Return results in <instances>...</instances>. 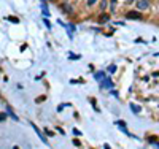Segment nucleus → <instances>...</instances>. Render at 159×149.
<instances>
[{
  "label": "nucleus",
  "mask_w": 159,
  "mask_h": 149,
  "mask_svg": "<svg viewBox=\"0 0 159 149\" xmlns=\"http://www.w3.org/2000/svg\"><path fill=\"white\" fill-rule=\"evenodd\" d=\"M73 144H75V146H81V143H80L78 140H73Z\"/></svg>",
  "instance_id": "17"
},
{
  "label": "nucleus",
  "mask_w": 159,
  "mask_h": 149,
  "mask_svg": "<svg viewBox=\"0 0 159 149\" xmlns=\"http://www.w3.org/2000/svg\"><path fill=\"white\" fill-rule=\"evenodd\" d=\"M135 5L140 11H145L150 7V0H135Z\"/></svg>",
  "instance_id": "1"
},
{
  "label": "nucleus",
  "mask_w": 159,
  "mask_h": 149,
  "mask_svg": "<svg viewBox=\"0 0 159 149\" xmlns=\"http://www.w3.org/2000/svg\"><path fill=\"white\" fill-rule=\"evenodd\" d=\"M104 78H105V73H104V71H99V73H96V79H97L99 83H100Z\"/></svg>",
  "instance_id": "7"
},
{
  "label": "nucleus",
  "mask_w": 159,
  "mask_h": 149,
  "mask_svg": "<svg viewBox=\"0 0 159 149\" xmlns=\"http://www.w3.org/2000/svg\"><path fill=\"white\" fill-rule=\"evenodd\" d=\"M69 59H80V56H76V54H70V56H69Z\"/></svg>",
  "instance_id": "15"
},
{
  "label": "nucleus",
  "mask_w": 159,
  "mask_h": 149,
  "mask_svg": "<svg viewBox=\"0 0 159 149\" xmlns=\"http://www.w3.org/2000/svg\"><path fill=\"white\" fill-rule=\"evenodd\" d=\"M73 133H75V135H76V136H80V135H81V132H80V130H78V129H73Z\"/></svg>",
  "instance_id": "14"
},
{
  "label": "nucleus",
  "mask_w": 159,
  "mask_h": 149,
  "mask_svg": "<svg viewBox=\"0 0 159 149\" xmlns=\"http://www.w3.org/2000/svg\"><path fill=\"white\" fill-rule=\"evenodd\" d=\"M32 127H34V129H35V132H37V135L40 136V140H42V141L45 143V144H48V141H46V138H45V136H43V133L40 132V130H38V127L35 126V124H32Z\"/></svg>",
  "instance_id": "4"
},
{
  "label": "nucleus",
  "mask_w": 159,
  "mask_h": 149,
  "mask_svg": "<svg viewBox=\"0 0 159 149\" xmlns=\"http://www.w3.org/2000/svg\"><path fill=\"white\" fill-rule=\"evenodd\" d=\"M62 10L67 11V13H72V7H70L69 3H64V5H62Z\"/></svg>",
  "instance_id": "8"
},
{
  "label": "nucleus",
  "mask_w": 159,
  "mask_h": 149,
  "mask_svg": "<svg viewBox=\"0 0 159 149\" xmlns=\"http://www.w3.org/2000/svg\"><path fill=\"white\" fill-rule=\"evenodd\" d=\"M100 8H102V10H105V8H107V0H104V2H102Z\"/></svg>",
  "instance_id": "13"
},
{
  "label": "nucleus",
  "mask_w": 159,
  "mask_h": 149,
  "mask_svg": "<svg viewBox=\"0 0 159 149\" xmlns=\"http://www.w3.org/2000/svg\"><path fill=\"white\" fill-rule=\"evenodd\" d=\"M110 21V16L108 14H102V16H99V24H105Z\"/></svg>",
  "instance_id": "5"
},
{
  "label": "nucleus",
  "mask_w": 159,
  "mask_h": 149,
  "mask_svg": "<svg viewBox=\"0 0 159 149\" xmlns=\"http://www.w3.org/2000/svg\"><path fill=\"white\" fill-rule=\"evenodd\" d=\"M8 117V113H0V122H3Z\"/></svg>",
  "instance_id": "9"
},
{
  "label": "nucleus",
  "mask_w": 159,
  "mask_h": 149,
  "mask_svg": "<svg viewBox=\"0 0 159 149\" xmlns=\"http://www.w3.org/2000/svg\"><path fill=\"white\" fill-rule=\"evenodd\" d=\"M107 70H108V73H115V71H116V65H110Z\"/></svg>",
  "instance_id": "10"
},
{
  "label": "nucleus",
  "mask_w": 159,
  "mask_h": 149,
  "mask_svg": "<svg viewBox=\"0 0 159 149\" xmlns=\"http://www.w3.org/2000/svg\"><path fill=\"white\" fill-rule=\"evenodd\" d=\"M96 2H97V0H88V5H89V7H91V5H94V3H96Z\"/></svg>",
  "instance_id": "16"
},
{
  "label": "nucleus",
  "mask_w": 159,
  "mask_h": 149,
  "mask_svg": "<svg viewBox=\"0 0 159 149\" xmlns=\"http://www.w3.org/2000/svg\"><path fill=\"white\" fill-rule=\"evenodd\" d=\"M7 113H8V114H10V116H11V119H13V121H19V119H18V116L14 114L13 111H11V108H10V106H7Z\"/></svg>",
  "instance_id": "6"
},
{
  "label": "nucleus",
  "mask_w": 159,
  "mask_h": 149,
  "mask_svg": "<svg viewBox=\"0 0 159 149\" xmlns=\"http://www.w3.org/2000/svg\"><path fill=\"white\" fill-rule=\"evenodd\" d=\"M111 86H113V83L110 81V78H104L100 81V87L102 89H105V87H111Z\"/></svg>",
  "instance_id": "3"
},
{
  "label": "nucleus",
  "mask_w": 159,
  "mask_h": 149,
  "mask_svg": "<svg viewBox=\"0 0 159 149\" xmlns=\"http://www.w3.org/2000/svg\"><path fill=\"white\" fill-rule=\"evenodd\" d=\"M126 17L135 21V19H142V14L138 13V11H127V13H126Z\"/></svg>",
  "instance_id": "2"
},
{
  "label": "nucleus",
  "mask_w": 159,
  "mask_h": 149,
  "mask_svg": "<svg viewBox=\"0 0 159 149\" xmlns=\"http://www.w3.org/2000/svg\"><path fill=\"white\" fill-rule=\"evenodd\" d=\"M132 106V111L134 113H140V106H135V105H131Z\"/></svg>",
  "instance_id": "12"
},
{
  "label": "nucleus",
  "mask_w": 159,
  "mask_h": 149,
  "mask_svg": "<svg viewBox=\"0 0 159 149\" xmlns=\"http://www.w3.org/2000/svg\"><path fill=\"white\" fill-rule=\"evenodd\" d=\"M115 2H116V0H111V3H115Z\"/></svg>",
  "instance_id": "18"
},
{
  "label": "nucleus",
  "mask_w": 159,
  "mask_h": 149,
  "mask_svg": "<svg viewBox=\"0 0 159 149\" xmlns=\"http://www.w3.org/2000/svg\"><path fill=\"white\" fill-rule=\"evenodd\" d=\"M8 21H11V22H14V24H18L19 22V19H18V17H14V16H10V17H7Z\"/></svg>",
  "instance_id": "11"
}]
</instances>
